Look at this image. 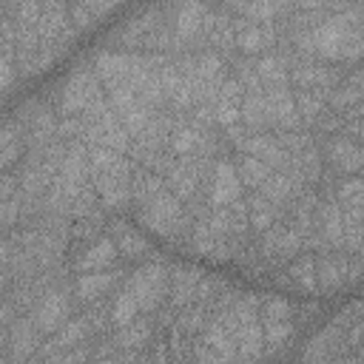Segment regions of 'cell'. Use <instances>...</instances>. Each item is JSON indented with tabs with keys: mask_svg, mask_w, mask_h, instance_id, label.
<instances>
[{
	"mask_svg": "<svg viewBox=\"0 0 364 364\" xmlns=\"http://www.w3.org/2000/svg\"><path fill=\"white\" fill-rule=\"evenodd\" d=\"M114 287V273H102V270H88L77 279V296L82 299H97L105 296Z\"/></svg>",
	"mask_w": 364,
	"mask_h": 364,
	"instance_id": "obj_8",
	"label": "cell"
},
{
	"mask_svg": "<svg viewBox=\"0 0 364 364\" xmlns=\"http://www.w3.org/2000/svg\"><path fill=\"white\" fill-rule=\"evenodd\" d=\"M102 97L100 88V77L94 68H82L77 74L68 77V82L60 91V114H85L91 105H97Z\"/></svg>",
	"mask_w": 364,
	"mask_h": 364,
	"instance_id": "obj_1",
	"label": "cell"
},
{
	"mask_svg": "<svg viewBox=\"0 0 364 364\" xmlns=\"http://www.w3.org/2000/svg\"><path fill=\"white\" fill-rule=\"evenodd\" d=\"M168 273L171 270H165L159 264H145L142 270H136V276H131L125 290L134 296L139 310H151L162 301V296L171 290V276Z\"/></svg>",
	"mask_w": 364,
	"mask_h": 364,
	"instance_id": "obj_2",
	"label": "cell"
},
{
	"mask_svg": "<svg viewBox=\"0 0 364 364\" xmlns=\"http://www.w3.org/2000/svg\"><path fill=\"white\" fill-rule=\"evenodd\" d=\"M68 318V296L63 290H48L40 296L34 310V327L40 330H57Z\"/></svg>",
	"mask_w": 364,
	"mask_h": 364,
	"instance_id": "obj_3",
	"label": "cell"
},
{
	"mask_svg": "<svg viewBox=\"0 0 364 364\" xmlns=\"http://www.w3.org/2000/svg\"><path fill=\"white\" fill-rule=\"evenodd\" d=\"M114 245H117V253H125V256H139V253L148 250V242H145L136 230H131V228H125V225L117 228Z\"/></svg>",
	"mask_w": 364,
	"mask_h": 364,
	"instance_id": "obj_10",
	"label": "cell"
},
{
	"mask_svg": "<svg viewBox=\"0 0 364 364\" xmlns=\"http://www.w3.org/2000/svg\"><path fill=\"white\" fill-rule=\"evenodd\" d=\"M242 196V182L236 176V168L230 162H216L213 171V191H210V205L225 208Z\"/></svg>",
	"mask_w": 364,
	"mask_h": 364,
	"instance_id": "obj_4",
	"label": "cell"
},
{
	"mask_svg": "<svg viewBox=\"0 0 364 364\" xmlns=\"http://www.w3.org/2000/svg\"><path fill=\"white\" fill-rule=\"evenodd\" d=\"M119 253H117V245H114V239H100V242H94L91 247H85L77 259H74V270L77 273H88V270H105L114 259H117Z\"/></svg>",
	"mask_w": 364,
	"mask_h": 364,
	"instance_id": "obj_6",
	"label": "cell"
},
{
	"mask_svg": "<svg viewBox=\"0 0 364 364\" xmlns=\"http://www.w3.org/2000/svg\"><path fill=\"white\" fill-rule=\"evenodd\" d=\"M253 71H256V77H259L262 85H270V88L287 85V60L279 57V54H264L253 65Z\"/></svg>",
	"mask_w": 364,
	"mask_h": 364,
	"instance_id": "obj_7",
	"label": "cell"
},
{
	"mask_svg": "<svg viewBox=\"0 0 364 364\" xmlns=\"http://www.w3.org/2000/svg\"><path fill=\"white\" fill-rule=\"evenodd\" d=\"M233 168H236L239 182H242V185H250V188H259V185L267 179V173H270V165H267V162H262V159H256V156H247V154H242Z\"/></svg>",
	"mask_w": 364,
	"mask_h": 364,
	"instance_id": "obj_9",
	"label": "cell"
},
{
	"mask_svg": "<svg viewBox=\"0 0 364 364\" xmlns=\"http://www.w3.org/2000/svg\"><path fill=\"white\" fill-rule=\"evenodd\" d=\"M327 159L333 162L336 171H341V173H355L358 165H361V148H358V139L344 136V134L336 136V139H330V145H327Z\"/></svg>",
	"mask_w": 364,
	"mask_h": 364,
	"instance_id": "obj_5",
	"label": "cell"
}]
</instances>
